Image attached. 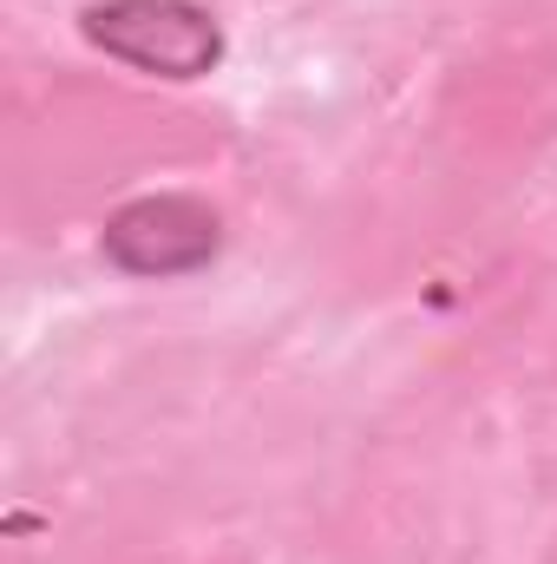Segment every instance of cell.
I'll use <instances>...</instances> for the list:
<instances>
[{
  "label": "cell",
  "instance_id": "6da1fadb",
  "mask_svg": "<svg viewBox=\"0 0 557 564\" xmlns=\"http://www.w3.org/2000/svg\"><path fill=\"white\" fill-rule=\"evenodd\" d=\"M86 46L151 79H210L223 66V20L197 0H92L79 7Z\"/></svg>",
  "mask_w": 557,
  "mask_h": 564
},
{
  "label": "cell",
  "instance_id": "7a4b0ae2",
  "mask_svg": "<svg viewBox=\"0 0 557 564\" xmlns=\"http://www.w3.org/2000/svg\"><path fill=\"white\" fill-rule=\"evenodd\" d=\"M99 257L119 276H139V282L197 276V270H210L223 257V217L197 191H144V197L119 204L106 217Z\"/></svg>",
  "mask_w": 557,
  "mask_h": 564
}]
</instances>
